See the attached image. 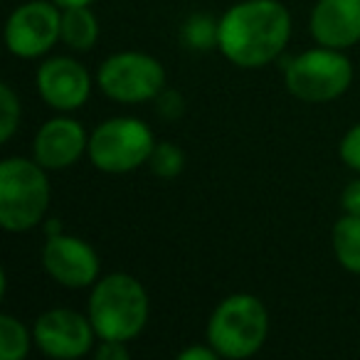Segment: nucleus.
Segmentation results:
<instances>
[{
    "label": "nucleus",
    "mask_w": 360,
    "mask_h": 360,
    "mask_svg": "<svg viewBox=\"0 0 360 360\" xmlns=\"http://www.w3.org/2000/svg\"><path fill=\"white\" fill-rule=\"evenodd\" d=\"M291 15L279 0H242L220 18V52L242 70H259L284 52Z\"/></svg>",
    "instance_id": "f257e3e1"
},
{
    "label": "nucleus",
    "mask_w": 360,
    "mask_h": 360,
    "mask_svg": "<svg viewBox=\"0 0 360 360\" xmlns=\"http://www.w3.org/2000/svg\"><path fill=\"white\" fill-rule=\"evenodd\" d=\"M148 294L136 276L116 271L99 279L89 296V319L101 340H124L141 333L148 323Z\"/></svg>",
    "instance_id": "f03ea898"
},
{
    "label": "nucleus",
    "mask_w": 360,
    "mask_h": 360,
    "mask_svg": "<svg viewBox=\"0 0 360 360\" xmlns=\"http://www.w3.org/2000/svg\"><path fill=\"white\" fill-rule=\"evenodd\" d=\"M50 205V180L35 158L0 163V225L6 232H27L42 222Z\"/></svg>",
    "instance_id": "7ed1b4c3"
},
{
    "label": "nucleus",
    "mask_w": 360,
    "mask_h": 360,
    "mask_svg": "<svg viewBox=\"0 0 360 360\" xmlns=\"http://www.w3.org/2000/svg\"><path fill=\"white\" fill-rule=\"evenodd\" d=\"M269 333V314L255 294H232L215 306L207 321V343L220 358L242 360L255 355Z\"/></svg>",
    "instance_id": "20e7f679"
},
{
    "label": "nucleus",
    "mask_w": 360,
    "mask_h": 360,
    "mask_svg": "<svg viewBox=\"0 0 360 360\" xmlns=\"http://www.w3.org/2000/svg\"><path fill=\"white\" fill-rule=\"evenodd\" d=\"M284 82L291 96L306 104H323L345 94L353 82V65L343 50L316 47L284 65Z\"/></svg>",
    "instance_id": "39448f33"
},
{
    "label": "nucleus",
    "mask_w": 360,
    "mask_h": 360,
    "mask_svg": "<svg viewBox=\"0 0 360 360\" xmlns=\"http://www.w3.org/2000/svg\"><path fill=\"white\" fill-rule=\"evenodd\" d=\"M155 148L153 131L146 121L131 116L106 119L89 136V160L104 173H131L148 163Z\"/></svg>",
    "instance_id": "423d86ee"
},
{
    "label": "nucleus",
    "mask_w": 360,
    "mask_h": 360,
    "mask_svg": "<svg viewBox=\"0 0 360 360\" xmlns=\"http://www.w3.org/2000/svg\"><path fill=\"white\" fill-rule=\"evenodd\" d=\"M99 89L119 104L150 101L165 89V70L146 52H116L99 67Z\"/></svg>",
    "instance_id": "0eeeda50"
},
{
    "label": "nucleus",
    "mask_w": 360,
    "mask_h": 360,
    "mask_svg": "<svg viewBox=\"0 0 360 360\" xmlns=\"http://www.w3.org/2000/svg\"><path fill=\"white\" fill-rule=\"evenodd\" d=\"M62 37V13L52 0H27L6 22V45L20 60H35Z\"/></svg>",
    "instance_id": "6e6552de"
},
{
    "label": "nucleus",
    "mask_w": 360,
    "mask_h": 360,
    "mask_svg": "<svg viewBox=\"0 0 360 360\" xmlns=\"http://www.w3.org/2000/svg\"><path fill=\"white\" fill-rule=\"evenodd\" d=\"M32 338L37 348L50 358L75 360L91 350L96 330L89 316H82L72 309H52L35 321Z\"/></svg>",
    "instance_id": "1a4fd4ad"
},
{
    "label": "nucleus",
    "mask_w": 360,
    "mask_h": 360,
    "mask_svg": "<svg viewBox=\"0 0 360 360\" xmlns=\"http://www.w3.org/2000/svg\"><path fill=\"white\" fill-rule=\"evenodd\" d=\"M42 266L45 271L67 289H86L99 279L101 262L89 242L72 235H47L42 247Z\"/></svg>",
    "instance_id": "9d476101"
},
{
    "label": "nucleus",
    "mask_w": 360,
    "mask_h": 360,
    "mask_svg": "<svg viewBox=\"0 0 360 360\" xmlns=\"http://www.w3.org/2000/svg\"><path fill=\"white\" fill-rule=\"evenodd\" d=\"M37 91L42 101L57 111H75L91 94L89 72L72 57H52L37 70Z\"/></svg>",
    "instance_id": "9b49d317"
},
{
    "label": "nucleus",
    "mask_w": 360,
    "mask_h": 360,
    "mask_svg": "<svg viewBox=\"0 0 360 360\" xmlns=\"http://www.w3.org/2000/svg\"><path fill=\"white\" fill-rule=\"evenodd\" d=\"M89 148V139L79 121L57 116L40 126L32 143V158L45 170H65Z\"/></svg>",
    "instance_id": "f8f14e48"
},
{
    "label": "nucleus",
    "mask_w": 360,
    "mask_h": 360,
    "mask_svg": "<svg viewBox=\"0 0 360 360\" xmlns=\"http://www.w3.org/2000/svg\"><path fill=\"white\" fill-rule=\"evenodd\" d=\"M309 30L323 47H353L360 42V0H319L311 11Z\"/></svg>",
    "instance_id": "ddd939ff"
},
{
    "label": "nucleus",
    "mask_w": 360,
    "mask_h": 360,
    "mask_svg": "<svg viewBox=\"0 0 360 360\" xmlns=\"http://www.w3.org/2000/svg\"><path fill=\"white\" fill-rule=\"evenodd\" d=\"M99 40V20L89 6L62 8V42L70 50L86 52Z\"/></svg>",
    "instance_id": "4468645a"
},
{
    "label": "nucleus",
    "mask_w": 360,
    "mask_h": 360,
    "mask_svg": "<svg viewBox=\"0 0 360 360\" xmlns=\"http://www.w3.org/2000/svg\"><path fill=\"white\" fill-rule=\"evenodd\" d=\"M330 242L340 266L350 274H360V215L345 212L333 225Z\"/></svg>",
    "instance_id": "2eb2a0df"
},
{
    "label": "nucleus",
    "mask_w": 360,
    "mask_h": 360,
    "mask_svg": "<svg viewBox=\"0 0 360 360\" xmlns=\"http://www.w3.org/2000/svg\"><path fill=\"white\" fill-rule=\"evenodd\" d=\"M180 37L188 50L207 52L220 42V20H215L207 13H193L180 27Z\"/></svg>",
    "instance_id": "dca6fc26"
},
{
    "label": "nucleus",
    "mask_w": 360,
    "mask_h": 360,
    "mask_svg": "<svg viewBox=\"0 0 360 360\" xmlns=\"http://www.w3.org/2000/svg\"><path fill=\"white\" fill-rule=\"evenodd\" d=\"M32 335L27 328L11 314H0V358L3 360H22L30 353Z\"/></svg>",
    "instance_id": "f3484780"
},
{
    "label": "nucleus",
    "mask_w": 360,
    "mask_h": 360,
    "mask_svg": "<svg viewBox=\"0 0 360 360\" xmlns=\"http://www.w3.org/2000/svg\"><path fill=\"white\" fill-rule=\"evenodd\" d=\"M148 168H150V173L158 175V178L173 180L186 168V153H183V148L175 146L173 141H160V143H155L153 153H150Z\"/></svg>",
    "instance_id": "a211bd4d"
},
{
    "label": "nucleus",
    "mask_w": 360,
    "mask_h": 360,
    "mask_svg": "<svg viewBox=\"0 0 360 360\" xmlns=\"http://www.w3.org/2000/svg\"><path fill=\"white\" fill-rule=\"evenodd\" d=\"M20 124V99L11 84H0V141L13 139Z\"/></svg>",
    "instance_id": "6ab92c4d"
},
{
    "label": "nucleus",
    "mask_w": 360,
    "mask_h": 360,
    "mask_svg": "<svg viewBox=\"0 0 360 360\" xmlns=\"http://www.w3.org/2000/svg\"><path fill=\"white\" fill-rule=\"evenodd\" d=\"M340 158L348 168L360 173V124H355L340 141Z\"/></svg>",
    "instance_id": "aec40b11"
},
{
    "label": "nucleus",
    "mask_w": 360,
    "mask_h": 360,
    "mask_svg": "<svg viewBox=\"0 0 360 360\" xmlns=\"http://www.w3.org/2000/svg\"><path fill=\"white\" fill-rule=\"evenodd\" d=\"M155 111L165 119H178L183 114V96L178 91H170V89H163L158 96H155Z\"/></svg>",
    "instance_id": "412c9836"
},
{
    "label": "nucleus",
    "mask_w": 360,
    "mask_h": 360,
    "mask_svg": "<svg viewBox=\"0 0 360 360\" xmlns=\"http://www.w3.org/2000/svg\"><path fill=\"white\" fill-rule=\"evenodd\" d=\"M96 360H129V348L124 340H101V345L94 350Z\"/></svg>",
    "instance_id": "4be33fe9"
},
{
    "label": "nucleus",
    "mask_w": 360,
    "mask_h": 360,
    "mask_svg": "<svg viewBox=\"0 0 360 360\" xmlns=\"http://www.w3.org/2000/svg\"><path fill=\"white\" fill-rule=\"evenodd\" d=\"M340 202H343L345 212H350V215H360V180H353V183L345 186Z\"/></svg>",
    "instance_id": "5701e85b"
},
{
    "label": "nucleus",
    "mask_w": 360,
    "mask_h": 360,
    "mask_svg": "<svg viewBox=\"0 0 360 360\" xmlns=\"http://www.w3.org/2000/svg\"><path fill=\"white\" fill-rule=\"evenodd\" d=\"M178 358L180 360H215V358H220V353L207 343V345H191V348L180 350Z\"/></svg>",
    "instance_id": "b1692460"
},
{
    "label": "nucleus",
    "mask_w": 360,
    "mask_h": 360,
    "mask_svg": "<svg viewBox=\"0 0 360 360\" xmlns=\"http://www.w3.org/2000/svg\"><path fill=\"white\" fill-rule=\"evenodd\" d=\"M60 8H75V6H89L91 0H52Z\"/></svg>",
    "instance_id": "393cba45"
}]
</instances>
